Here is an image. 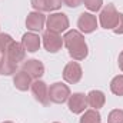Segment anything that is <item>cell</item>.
Wrapping results in <instances>:
<instances>
[{"instance_id":"9a60e30c","label":"cell","mask_w":123,"mask_h":123,"mask_svg":"<svg viewBox=\"0 0 123 123\" xmlns=\"http://www.w3.org/2000/svg\"><path fill=\"white\" fill-rule=\"evenodd\" d=\"M3 55H7L14 62V63H20V62H25V57H26V50H25V47L22 46V43H17V42H13L10 46H9V49H7V52L6 53H3Z\"/></svg>"},{"instance_id":"6da1fadb","label":"cell","mask_w":123,"mask_h":123,"mask_svg":"<svg viewBox=\"0 0 123 123\" xmlns=\"http://www.w3.org/2000/svg\"><path fill=\"white\" fill-rule=\"evenodd\" d=\"M63 44L67 47L69 55L73 60H85L87 57L89 49L85 40V36L79 30H69L63 36Z\"/></svg>"},{"instance_id":"7c38bea8","label":"cell","mask_w":123,"mask_h":123,"mask_svg":"<svg viewBox=\"0 0 123 123\" xmlns=\"http://www.w3.org/2000/svg\"><path fill=\"white\" fill-rule=\"evenodd\" d=\"M34 12H55L62 7L63 0H30Z\"/></svg>"},{"instance_id":"603a6c76","label":"cell","mask_w":123,"mask_h":123,"mask_svg":"<svg viewBox=\"0 0 123 123\" xmlns=\"http://www.w3.org/2000/svg\"><path fill=\"white\" fill-rule=\"evenodd\" d=\"M113 31L116 34H123V13H119V19H117L116 26L113 27Z\"/></svg>"},{"instance_id":"5b68a950","label":"cell","mask_w":123,"mask_h":123,"mask_svg":"<svg viewBox=\"0 0 123 123\" xmlns=\"http://www.w3.org/2000/svg\"><path fill=\"white\" fill-rule=\"evenodd\" d=\"M42 39H43V46L49 53H57L63 46V37L59 33L46 30L43 33Z\"/></svg>"},{"instance_id":"83f0119b","label":"cell","mask_w":123,"mask_h":123,"mask_svg":"<svg viewBox=\"0 0 123 123\" xmlns=\"http://www.w3.org/2000/svg\"><path fill=\"white\" fill-rule=\"evenodd\" d=\"M55 123H59V122H55Z\"/></svg>"},{"instance_id":"8fae6325","label":"cell","mask_w":123,"mask_h":123,"mask_svg":"<svg viewBox=\"0 0 123 123\" xmlns=\"http://www.w3.org/2000/svg\"><path fill=\"white\" fill-rule=\"evenodd\" d=\"M46 23V16L42 12H30L26 17V27L30 31H40Z\"/></svg>"},{"instance_id":"484cf974","label":"cell","mask_w":123,"mask_h":123,"mask_svg":"<svg viewBox=\"0 0 123 123\" xmlns=\"http://www.w3.org/2000/svg\"><path fill=\"white\" fill-rule=\"evenodd\" d=\"M1 123H13V122H9V120H7V122H1Z\"/></svg>"},{"instance_id":"ac0fdd59","label":"cell","mask_w":123,"mask_h":123,"mask_svg":"<svg viewBox=\"0 0 123 123\" xmlns=\"http://www.w3.org/2000/svg\"><path fill=\"white\" fill-rule=\"evenodd\" d=\"M102 116L96 109H90V110H85L83 116L80 117L79 123H100Z\"/></svg>"},{"instance_id":"4fadbf2b","label":"cell","mask_w":123,"mask_h":123,"mask_svg":"<svg viewBox=\"0 0 123 123\" xmlns=\"http://www.w3.org/2000/svg\"><path fill=\"white\" fill-rule=\"evenodd\" d=\"M40 44H42L40 37H39L36 33H33V31L25 33L23 37H22V46H23L25 50L29 52V53H36V52L40 49Z\"/></svg>"},{"instance_id":"ffe728a7","label":"cell","mask_w":123,"mask_h":123,"mask_svg":"<svg viewBox=\"0 0 123 123\" xmlns=\"http://www.w3.org/2000/svg\"><path fill=\"white\" fill-rule=\"evenodd\" d=\"M13 42H14V40H13V37H12L10 34H7V33H0V53H1V55L6 53L7 49H9V46H10Z\"/></svg>"},{"instance_id":"d4e9b609","label":"cell","mask_w":123,"mask_h":123,"mask_svg":"<svg viewBox=\"0 0 123 123\" xmlns=\"http://www.w3.org/2000/svg\"><path fill=\"white\" fill-rule=\"evenodd\" d=\"M119 67H120V70L123 72V50L120 52V55H119Z\"/></svg>"},{"instance_id":"277c9868","label":"cell","mask_w":123,"mask_h":123,"mask_svg":"<svg viewBox=\"0 0 123 123\" xmlns=\"http://www.w3.org/2000/svg\"><path fill=\"white\" fill-rule=\"evenodd\" d=\"M69 97H70V89H69L67 85H64L62 82H56V83L50 85V87H49V99H50L52 103L62 105Z\"/></svg>"},{"instance_id":"ba28073f","label":"cell","mask_w":123,"mask_h":123,"mask_svg":"<svg viewBox=\"0 0 123 123\" xmlns=\"http://www.w3.org/2000/svg\"><path fill=\"white\" fill-rule=\"evenodd\" d=\"M67 106L69 110L74 115H80L86 110L87 107V97L85 93H73L67 99Z\"/></svg>"},{"instance_id":"52a82bcc","label":"cell","mask_w":123,"mask_h":123,"mask_svg":"<svg viewBox=\"0 0 123 123\" xmlns=\"http://www.w3.org/2000/svg\"><path fill=\"white\" fill-rule=\"evenodd\" d=\"M30 90H31L33 97H34L39 103H42V105H44V106H47V105L50 103V99H49V87H47V85H46L43 80L37 79V80L31 82Z\"/></svg>"},{"instance_id":"d6986e66","label":"cell","mask_w":123,"mask_h":123,"mask_svg":"<svg viewBox=\"0 0 123 123\" xmlns=\"http://www.w3.org/2000/svg\"><path fill=\"white\" fill-rule=\"evenodd\" d=\"M110 90L116 96H123V74H119L112 79L110 82Z\"/></svg>"},{"instance_id":"7402d4cb","label":"cell","mask_w":123,"mask_h":123,"mask_svg":"<svg viewBox=\"0 0 123 123\" xmlns=\"http://www.w3.org/2000/svg\"><path fill=\"white\" fill-rule=\"evenodd\" d=\"M83 4H85L86 9L90 10V12H99V10L102 9L103 0H83Z\"/></svg>"},{"instance_id":"9c48e42d","label":"cell","mask_w":123,"mask_h":123,"mask_svg":"<svg viewBox=\"0 0 123 123\" xmlns=\"http://www.w3.org/2000/svg\"><path fill=\"white\" fill-rule=\"evenodd\" d=\"M22 70H25L31 79L37 80L44 74V64L37 59H29V60L23 62Z\"/></svg>"},{"instance_id":"8992f818","label":"cell","mask_w":123,"mask_h":123,"mask_svg":"<svg viewBox=\"0 0 123 123\" xmlns=\"http://www.w3.org/2000/svg\"><path fill=\"white\" fill-rule=\"evenodd\" d=\"M83 76V70H82V66L77 63V62H69L64 69H63V79L70 83V85H76L80 82Z\"/></svg>"},{"instance_id":"7a4b0ae2","label":"cell","mask_w":123,"mask_h":123,"mask_svg":"<svg viewBox=\"0 0 123 123\" xmlns=\"http://www.w3.org/2000/svg\"><path fill=\"white\" fill-rule=\"evenodd\" d=\"M117 19H119V12L116 10L115 4H106L99 14V23L103 29L113 30V27L117 23Z\"/></svg>"},{"instance_id":"2e32d148","label":"cell","mask_w":123,"mask_h":123,"mask_svg":"<svg viewBox=\"0 0 123 123\" xmlns=\"http://www.w3.org/2000/svg\"><path fill=\"white\" fill-rule=\"evenodd\" d=\"M87 97V105L92 107V109H100L105 106V102H106V96L102 90H90V92L86 94Z\"/></svg>"},{"instance_id":"5bb4252c","label":"cell","mask_w":123,"mask_h":123,"mask_svg":"<svg viewBox=\"0 0 123 123\" xmlns=\"http://www.w3.org/2000/svg\"><path fill=\"white\" fill-rule=\"evenodd\" d=\"M13 85L17 90L20 92H26L29 90L31 86V77L25 72V70H17L13 76Z\"/></svg>"},{"instance_id":"3957f363","label":"cell","mask_w":123,"mask_h":123,"mask_svg":"<svg viewBox=\"0 0 123 123\" xmlns=\"http://www.w3.org/2000/svg\"><path fill=\"white\" fill-rule=\"evenodd\" d=\"M46 26L47 30L60 34L69 29V17L64 13H52L46 17Z\"/></svg>"},{"instance_id":"cb8c5ba5","label":"cell","mask_w":123,"mask_h":123,"mask_svg":"<svg viewBox=\"0 0 123 123\" xmlns=\"http://www.w3.org/2000/svg\"><path fill=\"white\" fill-rule=\"evenodd\" d=\"M63 3L67 6V7H79L82 3H83V0H63Z\"/></svg>"},{"instance_id":"44dd1931","label":"cell","mask_w":123,"mask_h":123,"mask_svg":"<svg viewBox=\"0 0 123 123\" xmlns=\"http://www.w3.org/2000/svg\"><path fill=\"white\" fill-rule=\"evenodd\" d=\"M107 123H123V110L122 109H115L109 113Z\"/></svg>"},{"instance_id":"30bf717a","label":"cell","mask_w":123,"mask_h":123,"mask_svg":"<svg viewBox=\"0 0 123 123\" xmlns=\"http://www.w3.org/2000/svg\"><path fill=\"white\" fill-rule=\"evenodd\" d=\"M77 27L79 30L85 34L93 33L97 29V19L92 13H82L77 19Z\"/></svg>"},{"instance_id":"e0dca14e","label":"cell","mask_w":123,"mask_h":123,"mask_svg":"<svg viewBox=\"0 0 123 123\" xmlns=\"http://www.w3.org/2000/svg\"><path fill=\"white\" fill-rule=\"evenodd\" d=\"M16 72H17V63H14L7 55H1V57H0V74L12 76Z\"/></svg>"},{"instance_id":"4316f807","label":"cell","mask_w":123,"mask_h":123,"mask_svg":"<svg viewBox=\"0 0 123 123\" xmlns=\"http://www.w3.org/2000/svg\"><path fill=\"white\" fill-rule=\"evenodd\" d=\"M0 57H1V53H0Z\"/></svg>"}]
</instances>
